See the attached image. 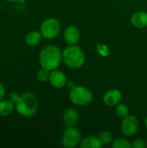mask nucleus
Listing matches in <instances>:
<instances>
[{
	"instance_id": "f257e3e1",
	"label": "nucleus",
	"mask_w": 147,
	"mask_h": 148,
	"mask_svg": "<svg viewBox=\"0 0 147 148\" xmlns=\"http://www.w3.org/2000/svg\"><path fill=\"white\" fill-rule=\"evenodd\" d=\"M62 62V51L55 45L44 47L39 54V63L42 68L49 71L58 69Z\"/></svg>"
},
{
	"instance_id": "f03ea898",
	"label": "nucleus",
	"mask_w": 147,
	"mask_h": 148,
	"mask_svg": "<svg viewBox=\"0 0 147 148\" xmlns=\"http://www.w3.org/2000/svg\"><path fill=\"white\" fill-rule=\"evenodd\" d=\"M15 105L16 111L18 114L25 118L34 116L38 110V100L31 92H25L22 94Z\"/></svg>"
},
{
	"instance_id": "7ed1b4c3",
	"label": "nucleus",
	"mask_w": 147,
	"mask_h": 148,
	"mask_svg": "<svg viewBox=\"0 0 147 148\" xmlns=\"http://www.w3.org/2000/svg\"><path fill=\"white\" fill-rule=\"evenodd\" d=\"M85 54L77 44L68 45L62 51V62L70 69H76L81 68L85 63Z\"/></svg>"
},
{
	"instance_id": "20e7f679",
	"label": "nucleus",
	"mask_w": 147,
	"mask_h": 148,
	"mask_svg": "<svg viewBox=\"0 0 147 148\" xmlns=\"http://www.w3.org/2000/svg\"><path fill=\"white\" fill-rule=\"evenodd\" d=\"M68 97L74 105L84 107L92 102L93 93L84 86H75L69 91Z\"/></svg>"
},
{
	"instance_id": "39448f33",
	"label": "nucleus",
	"mask_w": 147,
	"mask_h": 148,
	"mask_svg": "<svg viewBox=\"0 0 147 148\" xmlns=\"http://www.w3.org/2000/svg\"><path fill=\"white\" fill-rule=\"evenodd\" d=\"M61 30L60 22L54 17H49L42 21L40 26V32L43 38L52 40L55 38Z\"/></svg>"
},
{
	"instance_id": "423d86ee",
	"label": "nucleus",
	"mask_w": 147,
	"mask_h": 148,
	"mask_svg": "<svg viewBox=\"0 0 147 148\" xmlns=\"http://www.w3.org/2000/svg\"><path fill=\"white\" fill-rule=\"evenodd\" d=\"M81 139V134L77 128L75 127H66V129L62 136L61 144L64 147H75L80 145Z\"/></svg>"
},
{
	"instance_id": "0eeeda50",
	"label": "nucleus",
	"mask_w": 147,
	"mask_h": 148,
	"mask_svg": "<svg viewBox=\"0 0 147 148\" xmlns=\"http://www.w3.org/2000/svg\"><path fill=\"white\" fill-rule=\"evenodd\" d=\"M139 129V122L136 116L128 115L125 117L121 122L122 134L127 137L133 136Z\"/></svg>"
},
{
	"instance_id": "6e6552de",
	"label": "nucleus",
	"mask_w": 147,
	"mask_h": 148,
	"mask_svg": "<svg viewBox=\"0 0 147 148\" xmlns=\"http://www.w3.org/2000/svg\"><path fill=\"white\" fill-rule=\"evenodd\" d=\"M49 81V82L53 88L60 89V88H62L66 86L68 80H67L66 75L62 71L56 69L50 71Z\"/></svg>"
},
{
	"instance_id": "1a4fd4ad",
	"label": "nucleus",
	"mask_w": 147,
	"mask_h": 148,
	"mask_svg": "<svg viewBox=\"0 0 147 148\" xmlns=\"http://www.w3.org/2000/svg\"><path fill=\"white\" fill-rule=\"evenodd\" d=\"M81 37V33L76 26L70 25L67 27L63 33L64 41L68 45H75L78 43Z\"/></svg>"
},
{
	"instance_id": "9d476101",
	"label": "nucleus",
	"mask_w": 147,
	"mask_h": 148,
	"mask_svg": "<svg viewBox=\"0 0 147 148\" xmlns=\"http://www.w3.org/2000/svg\"><path fill=\"white\" fill-rule=\"evenodd\" d=\"M121 99L122 94L119 89L116 88L107 90L103 96V101L108 107H115L120 103Z\"/></svg>"
},
{
	"instance_id": "9b49d317",
	"label": "nucleus",
	"mask_w": 147,
	"mask_h": 148,
	"mask_svg": "<svg viewBox=\"0 0 147 148\" xmlns=\"http://www.w3.org/2000/svg\"><path fill=\"white\" fill-rule=\"evenodd\" d=\"M79 120L78 111L75 108H68L63 114V121L66 127H75Z\"/></svg>"
},
{
	"instance_id": "f8f14e48",
	"label": "nucleus",
	"mask_w": 147,
	"mask_h": 148,
	"mask_svg": "<svg viewBox=\"0 0 147 148\" xmlns=\"http://www.w3.org/2000/svg\"><path fill=\"white\" fill-rule=\"evenodd\" d=\"M131 23L139 29H144L147 27V12L138 11L134 13L131 17Z\"/></svg>"
},
{
	"instance_id": "ddd939ff",
	"label": "nucleus",
	"mask_w": 147,
	"mask_h": 148,
	"mask_svg": "<svg viewBox=\"0 0 147 148\" xmlns=\"http://www.w3.org/2000/svg\"><path fill=\"white\" fill-rule=\"evenodd\" d=\"M79 146L81 148H101L103 145L98 136L90 135L82 138Z\"/></svg>"
},
{
	"instance_id": "4468645a",
	"label": "nucleus",
	"mask_w": 147,
	"mask_h": 148,
	"mask_svg": "<svg viewBox=\"0 0 147 148\" xmlns=\"http://www.w3.org/2000/svg\"><path fill=\"white\" fill-rule=\"evenodd\" d=\"M16 110V105L10 99L0 101V116L7 117L12 114L13 111Z\"/></svg>"
},
{
	"instance_id": "2eb2a0df",
	"label": "nucleus",
	"mask_w": 147,
	"mask_h": 148,
	"mask_svg": "<svg viewBox=\"0 0 147 148\" xmlns=\"http://www.w3.org/2000/svg\"><path fill=\"white\" fill-rule=\"evenodd\" d=\"M42 38L43 37H42L40 31L32 30V31L29 32L25 36L24 40H25V42H26L27 45H29V46H36L41 42Z\"/></svg>"
},
{
	"instance_id": "dca6fc26",
	"label": "nucleus",
	"mask_w": 147,
	"mask_h": 148,
	"mask_svg": "<svg viewBox=\"0 0 147 148\" xmlns=\"http://www.w3.org/2000/svg\"><path fill=\"white\" fill-rule=\"evenodd\" d=\"M115 114L117 117L124 119L125 117L129 115V108L126 104L119 103L115 106Z\"/></svg>"
},
{
	"instance_id": "f3484780",
	"label": "nucleus",
	"mask_w": 147,
	"mask_h": 148,
	"mask_svg": "<svg viewBox=\"0 0 147 148\" xmlns=\"http://www.w3.org/2000/svg\"><path fill=\"white\" fill-rule=\"evenodd\" d=\"M101 142L102 143V145L104 146H107V145H109L112 143L113 141V135L112 134L109 132V131H102L98 135Z\"/></svg>"
},
{
	"instance_id": "a211bd4d",
	"label": "nucleus",
	"mask_w": 147,
	"mask_h": 148,
	"mask_svg": "<svg viewBox=\"0 0 147 148\" xmlns=\"http://www.w3.org/2000/svg\"><path fill=\"white\" fill-rule=\"evenodd\" d=\"M49 75H50V71L44 69V68H42L37 71L36 73V78L39 82H45L47 81H49Z\"/></svg>"
},
{
	"instance_id": "6ab92c4d",
	"label": "nucleus",
	"mask_w": 147,
	"mask_h": 148,
	"mask_svg": "<svg viewBox=\"0 0 147 148\" xmlns=\"http://www.w3.org/2000/svg\"><path fill=\"white\" fill-rule=\"evenodd\" d=\"M112 147L113 148H131L132 147V143L123 138L118 139L115 141H113V143L112 144Z\"/></svg>"
},
{
	"instance_id": "aec40b11",
	"label": "nucleus",
	"mask_w": 147,
	"mask_h": 148,
	"mask_svg": "<svg viewBox=\"0 0 147 148\" xmlns=\"http://www.w3.org/2000/svg\"><path fill=\"white\" fill-rule=\"evenodd\" d=\"M146 147V141L142 139H136L132 143L133 148H145Z\"/></svg>"
},
{
	"instance_id": "412c9836",
	"label": "nucleus",
	"mask_w": 147,
	"mask_h": 148,
	"mask_svg": "<svg viewBox=\"0 0 147 148\" xmlns=\"http://www.w3.org/2000/svg\"><path fill=\"white\" fill-rule=\"evenodd\" d=\"M98 48V52L101 55V56H107L109 55V49L107 46L105 45H102V44H99L97 46Z\"/></svg>"
},
{
	"instance_id": "4be33fe9",
	"label": "nucleus",
	"mask_w": 147,
	"mask_h": 148,
	"mask_svg": "<svg viewBox=\"0 0 147 148\" xmlns=\"http://www.w3.org/2000/svg\"><path fill=\"white\" fill-rule=\"evenodd\" d=\"M20 96H21V95L18 94L17 92H11V93L9 95V99H10L11 101H13L14 103H16V102L19 100Z\"/></svg>"
},
{
	"instance_id": "5701e85b",
	"label": "nucleus",
	"mask_w": 147,
	"mask_h": 148,
	"mask_svg": "<svg viewBox=\"0 0 147 148\" xmlns=\"http://www.w3.org/2000/svg\"><path fill=\"white\" fill-rule=\"evenodd\" d=\"M5 96V88L2 82H0V101L3 100Z\"/></svg>"
},
{
	"instance_id": "b1692460",
	"label": "nucleus",
	"mask_w": 147,
	"mask_h": 148,
	"mask_svg": "<svg viewBox=\"0 0 147 148\" xmlns=\"http://www.w3.org/2000/svg\"><path fill=\"white\" fill-rule=\"evenodd\" d=\"M6 1L11 2V3H23L24 0H6Z\"/></svg>"
},
{
	"instance_id": "393cba45",
	"label": "nucleus",
	"mask_w": 147,
	"mask_h": 148,
	"mask_svg": "<svg viewBox=\"0 0 147 148\" xmlns=\"http://www.w3.org/2000/svg\"><path fill=\"white\" fill-rule=\"evenodd\" d=\"M144 123H145V126H146V127L147 128V116L146 117V119H145V121H144Z\"/></svg>"
},
{
	"instance_id": "a878e982",
	"label": "nucleus",
	"mask_w": 147,
	"mask_h": 148,
	"mask_svg": "<svg viewBox=\"0 0 147 148\" xmlns=\"http://www.w3.org/2000/svg\"><path fill=\"white\" fill-rule=\"evenodd\" d=\"M146 146H147V141H146Z\"/></svg>"
}]
</instances>
